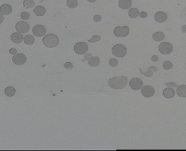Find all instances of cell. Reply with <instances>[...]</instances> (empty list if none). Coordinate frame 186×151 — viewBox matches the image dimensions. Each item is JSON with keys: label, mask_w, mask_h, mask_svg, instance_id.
Segmentation results:
<instances>
[{"label": "cell", "mask_w": 186, "mask_h": 151, "mask_svg": "<svg viewBox=\"0 0 186 151\" xmlns=\"http://www.w3.org/2000/svg\"><path fill=\"white\" fill-rule=\"evenodd\" d=\"M20 17L22 20H27L30 17V14H29L28 12L26 11H24V12H22V13L20 15Z\"/></svg>", "instance_id": "83f0119b"}, {"label": "cell", "mask_w": 186, "mask_h": 151, "mask_svg": "<svg viewBox=\"0 0 186 151\" xmlns=\"http://www.w3.org/2000/svg\"><path fill=\"white\" fill-rule=\"evenodd\" d=\"M88 2H91V3H93V2H95L97 0H88Z\"/></svg>", "instance_id": "f35d334b"}, {"label": "cell", "mask_w": 186, "mask_h": 151, "mask_svg": "<svg viewBox=\"0 0 186 151\" xmlns=\"http://www.w3.org/2000/svg\"><path fill=\"white\" fill-rule=\"evenodd\" d=\"M12 11V7L8 4H4L0 7V12L4 15H8Z\"/></svg>", "instance_id": "2e32d148"}, {"label": "cell", "mask_w": 186, "mask_h": 151, "mask_svg": "<svg viewBox=\"0 0 186 151\" xmlns=\"http://www.w3.org/2000/svg\"><path fill=\"white\" fill-rule=\"evenodd\" d=\"M143 82L138 77H134L129 81L130 87L134 90H139L142 88Z\"/></svg>", "instance_id": "ba28073f"}, {"label": "cell", "mask_w": 186, "mask_h": 151, "mask_svg": "<svg viewBox=\"0 0 186 151\" xmlns=\"http://www.w3.org/2000/svg\"><path fill=\"white\" fill-rule=\"evenodd\" d=\"M9 53L11 54V55H15L16 54V53L17 52V49H13V48H12V49H11L9 50Z\"/></svg>", "instance_id": "e575fe53"}, {"label": "cell", "mask_w": 186, "mask_h": 151, "mask_svg": "<svg viewBox=\"0 0 186 151\" xmlns=\"http://www.w3.org/2000/svg\"><path fill=\"white\" fill-rule=\"evenodd\" d=\"M4 20V17L3 14L0 12V24H1Z\"/></svg>", "instance_id": "74e56055"}, {"label": "cell", "mask_w": 186, "mask_h": 151, "mask_svg": "<svg viewBox=\"0 0 186 151\" xmlns=\"http://www.w3.org/2000/svg\"><path fill=\"white\" fill-rule=\"evenodd\" d=\"M92 56V54H86L85 55V56H84V60H81L82 62H85L86 61H87L88 60V58L90 56Z\"/></svg>", "instance_id": "8d00e7d4"}, {"label": "cell", "mask_w": 186, "mask_h": 151, "mask_svg": "<svg viewBox=\"0 0 186 151\" xmlns=\"http://www.w3.org/2000/svg\"><path fill=\"white\" fill-rule=\"evenodd\" d=\"M173 64L170 61H167L163 63V67L165 70H170L172 68Z\"/></svg>", "instance_id": "4316f807"}, {"label": "cell", "mask_w": 186, "mask_h": 151, "mask_svg": "<svg viewBox=\"0 0 186 151\" xmlns=\"http://www.w3.org/2000/svg\"><path fill=\"white\" fill-rule=\"evenodd\" d=\"M167 19H168V15L163 11H158L154 15V20L156 22L163 23L166 21Z\"/></svg>", "instance_id": "7c38bea8"}, {"label": "cell", "mask_w": 186, "mask_h": 151, "mask_svg": "<svg viewBox=\"0 0 186 151\" xmlns=\"http://www.w3.org/2000/svg\"><path fill=\"white\" fill-rule=\"evenodd\" d=\"M139 11L137 8H132L128 11V15L131 18H136L139 15Z\"/></svg>", "instance_id": "603a6c76"}, {"label": "cell", "mask_w": 186, "mask_h": 151, "mask_svg": "<svg viewBox=\"0 0 186 151\" xmlns=\"http://www.w3.org/2000/svg\"><path fill=\"white\" fill-rule=\"evenodd\" d=\"M100 40H101V37L99 36L95 35V36H93L92 38L88 40V41L89 43H95V42H97V41H99Z\"/></svg>", "instance_id": "f546056e"}, {"label": "cell", "mask_w": 186, "mask_h": 151, "mask_svg": "<svg viewBox=\"0 0 186 151\" xmlns=\"http://www.w3.org/2000/svg\"><path fill=\"white\" fill-rule=\"evenodd\" d=\"M128 83V78L125 76L114 77L108 81V85L110 87L115 90H120L125 88Z\"/></svg>", "instance_id": "6da1fadb"}, {"label": "cell", "mask_w": 186, "mask_h": 151, "mask_svg": "<svg viewBox=\"0 0 186 151\" xmlns=\"http://www.w3.org/2000/svg\"><path fill=\"white\" fill-rule=\"evenodd\" d=\"M32 32L35 36L38 37H41L45 34L47 30L46 28L43 25H37L34 26L32 29Z\"/></svg>", "instance_id": "30bf717a"}, {"label": "cell", "mask_w": 186, "mask_h": 151, "mask_svg": "<svg viewBox=\"0 0 186 151\" xmlns=\"http://www.w3.org/2000/svg\"><path fill=\"white\" fill-rule=\"evenodd\" d=\"M43 43L47 48H53L56 47L59 43V39L55 34L49 33L44 36L43 39Z\"/></svg>", "instance_id": "7a4b0ae2"}, {"label": "cell", "mask_w": 186, "mask_h": 151, "mask_svg": "<svg viewBox=\"0 0 186 151\" xmlns=\"http://www.w3.org/2000/svg\"><path fill=\"white\" fill-rule=\"evenodd\" d=\"M88 49V44L85 42H79L75 45L74 51L79 55L84 54L87 52Z\"/></svg>", "instance_id": "277c9868"}, {"label": "cell", "mask_w": 186, "mask_h": 151, "mask_svg": "<svg viewBox=\"0 0 186 151\" xmlns=\"http://www.w3.org/2000/svg\"><path fill=\"white\" fill-rule=\"evenodd\" d=\"M163 94L167 98H172L175 96V92L174 90L172 88H167L164 89Z\"/></svg>", "instance_id": "d6986e66"}, {"label": "cell", "mask_w": 186, "mask_h": 151, "mask_svg": "<svg viewBox=\"0 0 186 151\" xmlns=\"http://www.w3.org/2000/svg\"><path fill=\"white\" fill-rule=\"evenodd\" d=\"M176 93L178 96L183 97V98L186 97V85H183L180 86L177 88Z\"/></svg>", "instance_id": "ffe728a7"}, {"label": "cell", "mask_w": 186, "mask_h": 151, "mask_svg": "<svg viewBox=\"0 0 186 151\" xmlns=\"http://www.w3.org/2000/svg\"><path fill=\"white\" fill-rule=\"evenodd\" d=\"M16 93V90L14 87L12 86L7 87L5 90V94L7 96L13 97L14 96Z\"/></svg>", "instance_id": "7402d4cb"}, {"label": "cell", "mask_w": 186, "mask_h": 151, "mask_svg": "<svg viewBox=\"0 0 186 151\" xmlns=\"http://www.w3.org/2000/svg\"><path fill=\"white\" fill-rule=\"evenodd\" d=\"M64 67L66 69H68V70H71V69L73 68V65L72 63L71 62H67L64 64Z\"/></svg>", "instance_id": "4dcf8cb0"}, {"label": "cell", "mask_w": 186, "mask_h": 151, "mask_svg": "<svg viewBox=\"0 0 186 151\" xmlns=\"http://www.w3.org/2000/svg\"><path fill=\"white\" fill-rule=\"evenodd\" d=\"M118 6L123 9H128L131 7L132 2L131 0H119Z\"/></svg>", "instance_id": "9a60e30c"}, {"label": "cell", "mask_w": 186, "mask_h": 151, "mask_svg": "<svg viewBox=\"0 0 186 151\" xmlns=\"http://www.w3.org/2000/svg\"><path fill=\"white\" fill-rule=\"evenodd\" d=\"M140 71L141 74L145 75V77H151L153 76V71H157V68L155 67L154 66H151L148 68V71L145 72V73L142 72V69L141 68L140 69Z\"/></svg>", "instance_id": "e0dca14e"}, {"label": "cell", "mask_w": 186, "mask_h": 151, "mask_svg": "<svg viewBox=\"0 0 186 151\" xmlns=\"http://www.w3.org/2000/svg\"><path fill=\"white\" fill-rule=\"evenodd\" d=\"M112 53L117 57H123L127 54V49L122 44H116L112 47Z\"/></svg>", "instance_id": "3957f363"}, {"label": "cell", "mask_w": 186, "mask_h": 151, "mask_svg": "<svg viewBox=\"0 0 186 151\" xmlns=\"http://www.w3.org/2000/svg\"><path fill=\"white\" fill-rule=\"evenodd\" d=\"M12 41L15 44H19L24 40V37L22 33L19 32H14L11 37Z\"/></svg>", "instance_id": "4fadbf2b"}, {"label": "cell", "mask_w": 186, "mask_h": 151, "mask_svg": "<svg viewBox=\"0 0 186 151\" xmlns=\"http://www.w3.org/2000/svg\"><path fill=\"white\" fill-rule=\"evenodd\" d=\"M141 94L143 96L147 98H150L153 96L155 93L154 88L150 85H146L144 86L141 89Z\"/></svg>", "instance_id": "8fae6325"}, {"label": "cell", "mask_w": 186, "mask_h": 151, "mask_svg": "<svg viewBox=\"0 0 186 151\" xmlns=\"http://www.w3.org/2000/svg\"><path fill=\"white\" fill-rule=\"evenodd\" d=\"M24 41L25 44L27 45H32L35 41V39L33 37V36H31L30 34H28L25 36L24 38Z\"/></svg>", "instance_id": "cb8c5ba5"}, {"label": "cell", "mask_w": 186, "mask_h": 151, "mask_svg": "<svg viewBox=\"0 0 186 151\" xmlns=\"http://www.w3.org/2000/svg\"><path fill=\"white\" fill-rule=\"evenodd\" d=\"M34 13L38 17H42L45 14L46 9L43 6H38L34 9Z\"/></svg>", "instance_id": "ac0fdd59"}, {"label": "cell", "mask_w": 186, "mask_h": 151, "mask_svg": "<svg viewBox=\"0 0 186 151\" xmlns=\"http://www.w3.org/2000/svg\"><path fill=\"white\" fill-rule=\"evenodd\" d=\"M165 85L169 87H178V84L175 83H166Z\"/></svg>", "instance_id": "d6a6232c"}, {"label": "cell", "mask_w": 186, "mask_h": 151, "mask_svg": "<svg viewBox=\"0 0 186 151\" xmlns=\"http://www.w3.org/2000/svg\"><path fill=\"white\" fill-rule=\"evenodd\" d=\"M118 60H116V58H114L110 59L109 62L110 66H111V67H116V66H118Z\"/></svg>", "instance_id": "f1b7e54d"}, {"label": "cell", "mask_w": 186, "mask_h": 151, "mask_svg": "<svg viewBox=\"0 0 186 151\" xmlns=\"http://www.w3.org/2000/svg\"><path fill=\"white\" fill-rule=\"evenodd\" d=\"M78 5V0H67V6L70 8L73 9L76 8Z\"/></svg>", "instance_id": "d4e9b609"}, {"label": "cell", "mask_w": 186, "mask_h": 151, "mask_svg": "<svg viewBox=\"0 0 186 151\" xmlns=\"http://www.w3.org/2000/svg\"><path fill=\"white\" fill-rule=\"evenodd\" d=\"M93 20H94V21H95V22H100L101 20V16L99 15H95V16L94 17V18H93Z\"/></svg>", "instance_id": "1f68e13d"}, {"label": "cell", "mask_w": 186, "mask_h": 151, "mask_svg": "<svg viewBox=\"0 0 186 151\" xmlns=\"http://www.w3.org/2000/svg\"><path fill=\"white\" fill-rule=\"evenodd\" d=\"M158 57L157 55H153V56L151 57V60L152 61L154 62H156L158 60Z\"/></svg>", "instance_id": "d590c367"}, {"label": "cell", "mask_w": 186, "mask_h": 151, "mask_svg": "<svg viewBox=\"0 0 186 151\" xmlns=\"http://www.w3.org/2000/svg\"><path fill=\"white\" fill-rule=\"evenodd\" d=\"M129 32V28L128 26H125L124 27L118 26L115 28L114 31V34L118 37H126L128 35Z\"/></svg>", "instance_id": "8992f818"}, {"label": "cell", "mask_w": 186, "mask_h": 151, "mask_svg": "<svg viewBox=\"0 0 186 151\" xmlns=\"http://www.w3.org/2000/svg\"><path fill=\"white\" fill-rule=\"evenodd\" d=\"M152 38L154 41L157 42L162 41L165 38V35L164 33L161 32H157L156 33H153L152 35Z\"/></svg>", "instance_id": "44dd1931"}, {"label": "cell", "mask_w": 186, "mask_h": 151, "mask_svg": "<svg viewBox=\"0 0 186 151\" xmlns=\"http://www.w3.org/2000/svg\"><path fill=\"white\" fill-rule=\"evenodd\" d=\"M26 56L24 54L21 53L14 55L12 58L13 62L17 66H22L26 63Z\"/></svg>", "instance_id": "52a82bcc"}, {"label": "cell", "mask_w": 186, "mask_h": 151, "mask_svg": "<svg viewBox=\"0 0 186 151\" xmlns=\"http://www.w3.org/2000/svg\"><path fill=\"white\" fill-rule=\"evenodd\" d=\"M23 5L25 8H31L35 6V2L33 0H24Z\"/></svg>", "instance_id": "484cf974"}, {"label": "cell", "mask_w": 186, "mask_h": 151, "mask_svg": "<svg viewBox=\"0 0 186 151\" xmlns=\"http://www.w3.org/2000/svg\"><path fill=\"white\" fill-rule=\"evenodd\" d=\"M88 64L91 67H98L100 63V58L98 56H90L88 58Z\"/></svg>", "instance_id": "5bb4252c"}, {"label": "cell", "mask_w": 186, "mask_h": 151, "mask_svg": "<svg viewBox=\"0 0 186 151\" xmlns=\"http://www.w3.org/2000/svg\"><path fill=\"white\" fill-rule=\"evenodd\" d=\"M140 17L142 18H145L148 16V14L145 12V11H142L140 13H139Z\"/></svg>", "instance_id": "836d02e7"}, {"label": "cell", "mask_w": 186, "mask_h": 151, "mask_svg": "<svg viewBox=\"0 0 186 151\" xmlns=\"http://www.w3.org/2000/svg\"><path fill=\"white\" fill-rule=\"evenodd\" d=\"M173 47L171 44L168 42H163L159 45V52L163 55H168L172 52Z\"/></svg>", "instance_id": "5b68a950"}, {"label": "cell", "mask_w": 186, "mask_h": 151, "mask_svg": "<svg viewBox=\"0 0 186 151\" xmlns=\"http://www.w3.org/2000/svg\"><path fill=\"white\" fill-rule=\"evenodd\" d=\"M15 28L18 32L20 33H26L30 30V25L25 21H19L15 25Z\"/></svg>", "instance_id": "9c48e42d"}]
</instances>
